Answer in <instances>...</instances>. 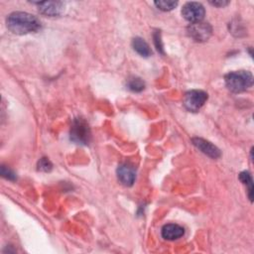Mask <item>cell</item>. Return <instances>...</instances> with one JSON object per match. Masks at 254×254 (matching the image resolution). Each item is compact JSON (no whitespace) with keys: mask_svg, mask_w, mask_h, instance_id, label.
Instances as JSON below:
<instances>
[{"mask_svg":"<svg viewBox=\"0 0 254 254\" xmlns=\"http://www.w3.org/2000/svg\"><path fill=\"white\" fill-rule=\"evenodd\" d=\"M185 233L184 227L179 224L169 223L163 226L162 228V236L166 240H176L182 237Z\"/></svg>","mask_w":254,"mask_h":254,"instance_id":"obj_10","label":"cell"},{"mask_svg":"<svg viewBox=\"0 0 254 254\" xmlns=\"http://www.w3.org/2000/svg\"><path fill=\"white\" fill-rule=\"evenodd\" d=\"M192 144L198 149L200 150L203 154L207 155L210 158L216 159L220 156V151L218 150V148H216L213 144H211L210 142L201 139V138H193L192 139Z\"/></svg>","mask_w":254,"mask_h":254,"instance_id":"obj_9","label":"cell"},{"mask_svg":"<svg viewBox=\"0 0 254 254\" xmlns=\"http://www.w3.org/2000/svg\"><path fill=\"white\" fill-rule=\"evenodd\" d=\"M210 4L217 6V7H223V6L227 5L228 2L227 1H210Z\"/></svg>","mask_w":254,"mask_h":254,"instance_id":"obj_18","label":"cell"},{"mask_svg":"<svg viewBox=\"0 0 254 254\" xmlns=\"http://www.w3.org/2000/svg\"><path fill=\"white\" fill-rule=\"evenodd\" d=\"M239 179L244 185H246L248 187V196H249L250 200H252V197H253V181H252L251 175L248 172L244 171V172L240 173Z\"/></svg>","mask_w":254,"mask_h":254,"instance_id":"obj_13","label":"cell"},{"mask_svg":"<svg viewBox=\"0 0 254 254\" xmlns=\"http://www.w3.org/2000/svg\"><path fill=\"white\" fill-rule=\"evenodd\" d=\"M1 175L6 178L7 180H10V181H15L16 180V174L10 170L9 168H6L5 166H2L1 167Z\"/></svg>","mask_w":254,"mask_h":254,"instance_id":"obj_16","label":"cell"},{"mask_svg":"<svg viewBox=\"0 0 254 254\" xmlns=\"http://www.w3.org/2000/svg\"><path fill=\"white\" fill-rule=\"evenodd\" d=\"M7 28L14 34L24 35L37 32L41 28L40 20L27 12H13L6 20Z\"/></svg>","mask_w":254,"mask_h":254,"instance_id":"obj_1","label":"cell"},{"mask_svg":"<svg viewBox=\"0 0 254 254\" xmlns=\"http://www.w3.org/2000/svg\"><path fill=\"white\" fill-rule=\"evenodd\" d=\"M225 84L232 92H242L253 84V75L248 70L231 71L225 75Z\"/></svg>","mask_w":254,"mask_h":254,"instance_id":"obj_2","label":"cell"},{"mask_svg":"<svg viewBox=\"0 0 254 254\" xmlns=\"http://www.w3.org/2000/svg\"><path fill=\"white\" fill-rule=\"evenodd\" d=\"M212 29L208 23L197 22L192 23L188 27L189 36L196 42H204L211 35Z\"/></svg>","mask_w":254,"mask_h":254,"instance_id":"obj_6","label":"cell"},{"mask_svg":"<svg viewBox=\"0 0 254 254\" xmlns=\"http://www.w3.org/2000/svg\"><path fill=\"white\" fill-rule=\"evenodd\" d=\"M206 100H207L206 92L198 89H193L185 94L184 105L188 110L196 112L204 105Z\"/></svg>","mask_w":254,"mask_h":254,"instance_id":"obj_4","label":"cell"},{"mask_svg":"<svg viewBox=\"0 0 254 254\" xmlns=\"http://www.w3.org/2000/svg\"><path fill=\"white\" fill-rule=\"evenodd\" d=\"M117 177H118V180L124 186L130 187L135 182L136 172L133 167H131L127 164H123V165H120L117 169Z\"/></svg>","mask_w":254,"mask_h":254,"instance_id":"obj_8","label":"cell"},{"mask_svg":"<svg viewBox=\"0 0 254 254\" xmlns=\"http://www.w3.org/2000/svg\"><path fill=\"white\" fill-rule=\"evenodd\" d=\"M132 47L135 52H137L142 57H149L152 54V51L149 45L144 41V39L136 37L132 40Z\"/></svg>","mask_w":254,"mask_h":254,"instance_id":"obj_11","label":"cell"},{"mask_svg":"<svg viewBox=\"0 0 254 254\" xmlns=\"http://www.w3.org/2000/svg\"><path fill=\"white\" fill-rule=\"evenodd\" d=\"M53 168L52 163L50 162L49 159L47 158H42L39 162H38V170L42 171V172H50Z\"/></svg>","mask_w":254,"mask_h":254,"instance_id":"obj_15","label":"cell"},{"mask_svg":"<svg viewBox=\"0 0 254 254\" xmlns=\"http://www.w3.org/2000/svg\"><path fill=\"white\" fill-rule=\"evenodd\" d=\"M70 140L76 144L85 145L90 140V129L88 124L81 118L73 120L70 128Z\"/></svg>","mask_w":254,"mask_h":254,"instance_id":"obj_3","label":"cell"},{"mask_svg":"<svg viewBox=\"0 0 254 254\" xmlns=\"http://www.w3.org/2000/svg\"><path fill=\"white\" fill-rule=\"evenodd\" d=\"M154 42H155V45H156V48L159 52L163 53V46H162V41H161V38H160V33L159 32H156L155 35H154Z\"/></svg>","mask_w":254,"mask_h":254,"instance_id":"obj_17","label":"cell"},{"mask_svg":"<svg viewBox=\"0 0 254 254\" xmlns=\"http://www.w3.org/2000/svg\"><path fill=\"white\" fill-rule=\"evenodd\" d=\"M154 3L157 6V8L162 10V11H171V10H173L178 5L177 1H164V0H160V1H155Z\"/></svg>","mask_w":254,"mask_h":254,"instance_id":"obj_14","label":"cell"},{"mask_svg":"<svg viewBox=\"0 0 254 254\" xmlns=\"http://www.w3.org/2000/svg\"><path fill=\"white\" fill-rule=\"evenodd\" d=\"M204 14V7L198 2H188L184 5L182 9V15L187 21L190 22L191 24L201 22Z\"/></svg>","mask_w":254,"mask_h":254,"instance_id":"obj_5","label":"cell"},{"mask_svg":"<svg viewBox=\"0 0 254 254\" xmlns=\"http://www.w3.org/2000/svg\"><path fill=\"white\" fill-rule=\"evenodd\" d=\"M127 87L134 92H140L145 88V82L140 77L133 76L128 79Z\"/></svg>","mask_w":254,"mask_h":254,"instance_id":"obj_12","label":"cell"},{"mask_svg":"<svg viewBox=\"0 0 254 254\" xmlns=\"http://www.w3.org/2000/svg\"><path fill=\"white\" fill-rule=\"evenodd\" d=\"M39 5V11L50 17L59 16L62 14L64 10V3L60 1H46V2H38Z\"/></svg>","mask_w":254,"mask_h":254,"instance_id":"obj_7","label":"cell"}]
</instances>
